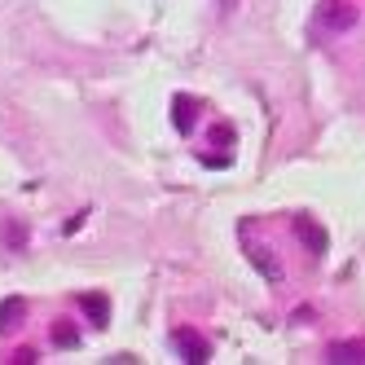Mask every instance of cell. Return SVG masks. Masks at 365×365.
<instances>
[{
	"label": "cell",
	"mask_w": 365,
	"mask_h": 365,
	"mask_svg": "<svg viewBox=\"0 0 365 365\" xmlns=\"http://www.w3.org/2000/svg\"><path fill=\"white\" fill-rule=\"evenodd\" d=\"M322 27L326 31H352L356 27V5H348V0H326L322 5Z\"/></svg>",
	"instance_id": "1"
},
{
	"label": "cell",
	"mask_w": 365,
	"mask_h": 365,
	"mask_svg": "<svg viewBox=\"0 0 365 365\" xmlns=\"http://www.w3.org/2000/svg\"><path fill=\"white\" fill-rule=\"evenodd\" d=\"M172 344H176L180 361H190V365H202L207 356H212V344H207V339H198V330H176Z\"/></svg>",
	"instance_id": "2"
},
{
	"label": "cell",
	"mask_w": 365,
	"mask_h": 365,
	"mask_svg": "<svg viewBox=\"0 0 365 365\" xmlns=\"http://www.w3.org/2000/svg\"><path fill=\"white\" fill-rule=\"evenodd\" d=\"M295 233L308 242L312 255H326V251H330V233H326L317 220H312V216H295Z\"/></svg>",
	"instance_id": "3"
},
{
	"label": "cell",
	"mask_w": 365,
	"mask_h": 365,
	"mask_svg": "<svg viewBox=\"0 0 365 365\" xmlns=\"http://www.w3.org/2000/svg\"><path fill=\"white\" fill-rule=\"evenodd\" d=\"M22 322H27V299H22V295L0 299V334H14Z\"/></svg>",
	"instance_id": "4"
},
{
	"label": "cell",
	"mask_w": 365,
	"mask_h": 365,
	"mask_svg": "<svg viewBox=\"0 0 365 365\" xmlns=\"http://www.w3.org/2000/svg\"><path fill=\"white\" fill-rule=\"evenodd\" d=\"M80 308L93 317L97 330H106V326H110V299L101 295V291H84V295H80Z\"/></svg>",
	"instance_id": "5"
},
{
	"label": "cell",
	"mask_w": 365,
	"mask_h": 365,
	"mask_svg": "<svg viewBox=\"0 0 365 365\" xmlns=\"http://www.w3.org/2000/svg\"><path fill=\"white\" fill-rule=\"evenodd\" d=\"M247 259L259 269V277H264V282H273V286L282 282V264H277L273 251H264V247H247Z\"/></svg>",
	"instance_id": "6"
},
{
	"label": "cell",
	"mask_w": 365,
	"mask_h": 365,
	"mask_svg": "<svg viewBox=\"0 0 365 365\" xmlns=\"http://www.w3.org/2000/svg\"><path fill=\"white\" fill-rule=\"evenodd\" d=\"M330 361L334 365H361L365 361V339H339V344H330Z\"/></svg>",
	"instance_id": "7"
},
{
	"label": "cell",
	"mask_w": 365,
	"mask_h": 365,
	"mask_svg": "<svg viewBox=\"0 0 365 365\" xmlns=\"http://www.w3.org/2000/svg\"><path fill=\"white\" fill-rule=\"evenodd\" d=\"M194 110H198V101L194 97H185V93H180L176 101H172V123H176V133H194Z\"/></svg>",
	"instance_id": "8"
},
{
	"label": "cell",
	"mask_w": 365,
	"mask_h": 365,
	"mask_svg": "<svg viewBox=\"0 0 365 365\" xmlns=\"http://www.w3.org/2000/svg\"><path fill=\"white\" fill-rule=\"evenodd\" d=\"M53 348L75 352V348H80V330H75L71 322H58V326H53Z\"/></svg>",
	"instance_id": "9"
},
{
	"label": "cell",
	"mask_w": 365,
	"mask_h": 365,
	"mask_svg": "<svg viewBox=\"0 0 365 365\" xmlns=\"http://www.w3.org/2000/svg\"><path fill=\"white\" fill-rule=\"evenodd\" d=\"M5 247H9V251H22V247H27V225L9 220V225H5Z\"/></svg>",
	"instance_id": "10"
},
{
	"label": "cell",
	"mask_w": 365,
	"mask_h": 365,
	"mask_svg": "<svg viewBox=\"0 0 365 365\" xmlns=\"http://www.w3.org/2000/svg\"><path fill=\"white\" fill-rule=\"evenodd\" d=\"M207 141H212V145H233V128L229 123H216L212 133H207Z\"/></svg>",
	"instance_id": "11"
},
{
	"label": "cell",
	"mask_w": 365,
	"mask_h": 365,
	"mask_svg": "<svg viewBox=\"0 0 365 365\" xmlns=\"http://www.w3.org/2000/svg\"><path fill=\"white\" fill-rule=\"evenodd\" d=\"M225 9H229V0H220V14H225Z\"/></svg>",
	"instance_id": "12"
}]
</instances>
